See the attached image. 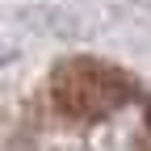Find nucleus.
<instances>
[{"label": "nucleus", "mask_w": 151, "mask_h": 151, "mask_svg": "<svg viewBox=\"0 0 151 151\" xmlns=\"http://www.w3.org/2000/svg\"><path fill=\"white\" fill-rule=\"evenodd\" d=\"M147 126H151V105H147Z\"/></svg>", "instance_id": "nucleus-2"}, {"label": "nucleus", "mask_w": 151, "mask_h": 151, "mask_svg": "<svg viewBox=\"0 0 151 151\" xmlns=\"http://www.w3.org/2000/svg\"><path fill=\"white\" fill-rule=\"evenodd\" d=\"M50 97L67 118L97 122V118H109L113 109H122L134 97V84L101 59H67L50 76Z\"/></svg>", "instance_id": "nucleus-1"}]
</instances>
